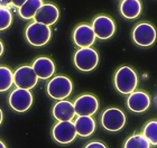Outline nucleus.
<instances>
[{"mask_svg": "<svg viewBox=\"0 0 157 148\" xmlns=\"http://www.w3.org/2000/svg\"><path fill=\"white\" fill-rule=\"evenodd\" d=\"M138 84L137 74L129 66H121L115 75L116 89L122 94H130L134 92Z\"/></svg>", "mask_w": 157, "mask_h": 148, "instance_id": "1", "label": "nucleus"}, {"mask_svg": "<svg viewBox=\"0 0 157 148\" xmlns=\"http://www.w3.org/2000/svg\"><path fill=\"white\" fill-rule=\"evenodd\" d=\"M25 36L28 43L32 44L33 46L40 47L49 42L52 37V30L49 26L34 21L30 25H28V27L26 28Z\"/></svg>", "mask_w": 157, "mask_h": 148, "instance_id": "2", "label": "nucleus"}, {"mask_svg": "<svg viewBox=\"0 0 157 148\" xmlns=\"http://www.w3.org/2000/svg\"><path fill=\"white\" fill-rule=\"evenodd\" d=\"M73 84L66 76L59 75L53 78L47 84V93L55 100H64L72 93Z\"/></svg>", "mask_w": 157, "mask_h": 148, "instance_id": "3", "label": "nucleus"}, {"mask_svg": "<svg viewBox=\"0 0 157 148\" xmlns=\"http://www.w3.org/2000/svg\"><path fill=\"white\" fill-rule=\"evenodd\" d=\"M99 63V55L91 47H81L74 55V64L80 71L90 72L97 67Z\"/></svg>", "mask_w": 157, "mask_h": 148, "instance_id": "4", "label": "nucleus"}, {"mask_svg": "<svg viewBox=\"0 0 157 148\" xmlns=\"http://www.w3.org/2000/svg\"><path fill=\"white\" fill-rule=\"evenodd\" d=\"M13 84L18 89L30 90L37 84L38 78L35 74L32 66L23 65L18 67L15 71V73H13Z\"/></svg>", "mask_w": 157, "mask_h": 148, "instance_id": "5", "label": "nucleus"}, {"mask_svg": "<svg viewBox=\"0 0 157 148\" xmlns=\"http://www.w3.org/2000/svg\"><path fill=\"white\" fill-rule=\"evenodd\" d=\"M101 123L108 131H119L126 123V116L120 109L109 108L102 113Z\"/></svg>", "mask_w": 157, "mask_h": 148, "instance_id": "6", "label": "nucleus"}, {"mask_svg": "<svg viewBox=\"0 0 157 148\" xmlns=\"http://www.w3.org/2000/svg\"><path fill=\"white\" fill-rule=\"evenodd\" d=\"M155 40H156V30L151 24H138L132 30V40L141 47L151 46L154 44Z\"/></svg>", "mask_w": 157, "mask_h": 148, "instance_id": "7", "label": "nucleus"}, {"mask_svg": "<svg viewBox=\"0 0 157 148\" xmlns=\"http://www.w3.org/2000/svg\"><path fill=\"white\" fill-rule=\"evenodd\" d=\"M34 101L33 94L29 92V90L18 89L13 90L9 96L10 107L17 112H25L29 110Z\"/></svg>", "mask_w": 157, "mask_h": 148, "instance_id": "8", "label": "nucleus"}, {"mask_svg": "<svg viewBox=\"0 0 157 148\" xmlns=\"http://www.w3.org/2000/svg\"><path fill=\"white\" fill-rule=\"evenodd\" d=\"M53 138L56 142L66 145L72 142L76 137V130L72 121H59L52 130Z\"/></svg>", "mask_w": 157, "mask_h": 148, "instance_id": "9", "label": "nucleus"}, {"mask_svg": "<svg viewBox=\"0 0 157 148\" xmlns=\"http://www.w3.org/2000/svg\"><path fill=\"white\" fill-rule=\"evenodd\" d=\"M92 29L95 37L99 40H109L113 36L116 32L115 21L108 16H98L93 20Z\"/></svg>", "mask_w": 157, "mask_h": 148, "instance_id": "10", "label": "nucleus"}, {"mask_svg": "<svg viewBox=\"0 0 157 148\" xmlns=\"http://www.w3.org/2000/svg\"><path fill=\"white\" fill-rule=\"evenodd\" d=\"M75 115L78 116H93L99 109L98 99L91 94H83L78 97L73 103Z\"/></svg>", "mask_w": 157, "mask_h": 148, "instance_id": "11", "label": "nucleus"}, {"mask_svg": "<svg viewBox=\"0 0 157 148\" xmlns=\"http://www.w3.org/2000/svg\"><path fill=\"white\" fill-rule=\"evenodd\" d=\"M59 8L53 3H43L42 7L37 10L34 16L36 23L43 24L46 26H51L59 20Z\"/></svg>", "mask_w": 157, "mask_h": 148, "instance_id": "12", "label": "nucleus"}, {"mask_svg": "<svg viewBox=\"0 0 157 148\" xmlns=\"http://www.w3.org/2000/svg\"><path fill=\"white\" fill-rule=\"evenodd\" d=\"M73 40L78 47H91L95 40V35L91 26L82 24L73 33Z\"/></svg>", "mask_w": 157, "mask_h": 148, "instance_id": "13", "label": "nucleus"}, {"mask_svg": "<svg viewBox=\"0 0 157 148\" xmlns=\"http://www.w3.org/2000/svg\"><path fill=\"white\" fill-rule=\"evenodd\" d=\"M128 108L134 112H144L151 107V98L144 91H134L128 97Z\"/></svg>", "mask_w": 157, "mask_h": 148, "instance_id": "14", "label": "nucleus"}, {"mask_svg": "<svg viewBox=\"0 0 157 148\" xmlns=\"http://www.w3.org/2000/svg\"><path fill=\"white\" fill-rule=\"evenodd\" d=\"M52 113L57 121H72L75 116L73 103L67 100H59L56 102L53 107Z\"/></svg>", "mask_w": 157, "mask_h": 148, "instance_id": "15", "label": "nucleus"}, {"mask_svg": "<svg viewBox=\"0 0 157 148\" xmlns=\"http://www.w3.org/2000/svg\"><path fill=\"white\" fill-rule=\"evenodd\" d=\"M32 67H33L37 78L42 80L49 79L55 72L54 62L51 59L46 57V56H40V57L35 59Z\"/></svg>", "mask_w": 157, "mask_h": 148, "instance_id": "16", "label": "nucleus"}, {"mask_svg": "<svg viewBox=\"0 0 157 148\" xmlns=\"http://www.w3.org/2000/svg\"><path fill=\"white\" fill-rule=\"evenodd\" d=\"M76 130V135L80 137H89L95 130V121L91 116H78V119L73 122Z\"/></svg>", "mask_w": 157, "mask_h": 148, "instance_id": "17", "label": "nucleus"}, {"mask_svg": "<svg viewBox=\"0 0 157 148\" xmlns=\"http://www.w3.org/2000/svg\"><path fill=\"white\" fill-rule=\"evenodd\" d=\"M121 15L127 19H135L141 13V2L139 0H122L120 5Z\"/></svg>", "mask_w": 157, "mask_h": 148, "instance_id": "18", "label": "nucleus"}, {"mask_svg": "<svg viewBox=\"0 0 157 148\" xmlns=\"http://www.w3.org/2000/svg\"><path fill=\"white\" fill-rule=\"evenodd\" d=\"M43 0H26L19 7V15L23 19H33L37 10L42 7Z\"/></svg>", "mask_w": 157, "mask_h": 148, "instance_id": "19", "label": "nucleus"}, {"mask_svg": "<svg viewBox=\"0 0 157 148\" xmlns=\"http://www.w3.org/2000/svg\"><path fill=\"white\" fill-rule=\"evenodd\" d=\"M13 84V72L7 66H0V92L9 90Z\"/></svg>", "mask_w": 157, "mask_h": 148, "instance_id": "20", "label": "nucleus"}, {"mask_svg": "<svg viewBox=\"0 0 157 148\" xmlns=\"http://www.w3.org/2000/svg\"><path fill=\"white\" fill-rule=\"evenodd\" d=\"M124 148H151V144L143 135H134L126 140Z\"/></svg>", "mask_w": 157, "mask_h": 148, "instance_id": "21", "label": "nucleus"}, {"mask_svg": "<svg viewBox=\"0 0 157 148\" xmlns=\"http://www.w3.org/2000/svg\"><path fill=\"white\" fill-rule=\"evenodd\" d=\"M156 130H157V122L156 120L149 121L147 125L145 126L144 130H143V136L147 139L149 144L153 146L157 145V136H156Z\"/></svg>", "mask_w": 157, "mask_h": 148, "instance_id": "22", "label": "nucleus"}, {"mask_svg": "<svg viewBox=\"0 0 157 148\" xmlns=\"http://www.w3.org/2000/svg\"><path fill=\"white\" fill-rule=\"evenodd\" d=\"M13 16L10 10L6 7H0V30H5L11 25Z\"/></svg>", "mask_w": 157, "mask_h": 148, "instance_id": "23", "label": "nucleus"}, {"mask_svg": "<svg viewBox=\"0 0 157 148\" xmlns=\"http://www.w3.org/2000/svg\"><path fill=\"white\" fill-rule=\"evenodd\" d=\"M84 148H107V146L100 142H92L90 144H88Z\"/></svg>", "mask_w": 157, "mask_h": 148, "instance_id": "24", "label": "nucleus"}, {"mask_svg": "<svg viewBox=\"0 0 157 148\" xmlns=\"http://www.w3.org/2000/svg\"><path fill=\"white\" fill-rule=\"evenodd\" d=\"M25 1H26V0H11V3H13L15 7H18V8H19Z\"/></svg>", "mask_w": 157, "mask_h": 148, "instance_id": "25", "label": "nucleus"}, {"mask_svg": "<svg viewBox=\"0 0 157 148\" xmlns=\"http://www.w3.org/2000/svg\"><path fill=\"white\" fill-rule=\"evenodd\" d=\"M11 5V0H0V7H8Z\"/></svg>", "mask_w": 157, "mask_h": 148, "instance_id": "26", "label": "nucleus"}, {"mask_svg": "<svg viewBox=\"0 0 157 148\" xmlns=\"http://www.w3.org/2000/svg\"><path fill=\"white\" fill-rule=\"evenodd\" d=\"M2 53H3V44H2V42L0 40V56L2 55Z\"/></svg>", "mask_w": 157, "mask_h": 148, "instance_id": "27", "label": "nucleus"}, {"mask_svg": "<svg viewBox=\"0 0 157 148\" xmlns=\"http://www.w3.org/2000/svg\"><path fill=\"white\" fill-rule=\"evenodd\" d=\"M2 119H3V113H2V110L0 109V125H1V122H2Z\"/></svg>", "mask_w": 157, "mask_h": 148, "instance_id": "28", "label": "nucleus"}, {"mask_svg": "<svg viewBox=\"0 0 157 148\" xmlns=\"http://www.w3.org/2000/svg\"><path fill=\"white\" fill-rule=\"evenodd\" d=\"M0 148H7L6 145H5V144H3V142H1V140H0Z\"/></svg>", "mask_w": 157, "mask_h": 148, "instance_id": "29", "label": "nucleus"}]
</instances>
